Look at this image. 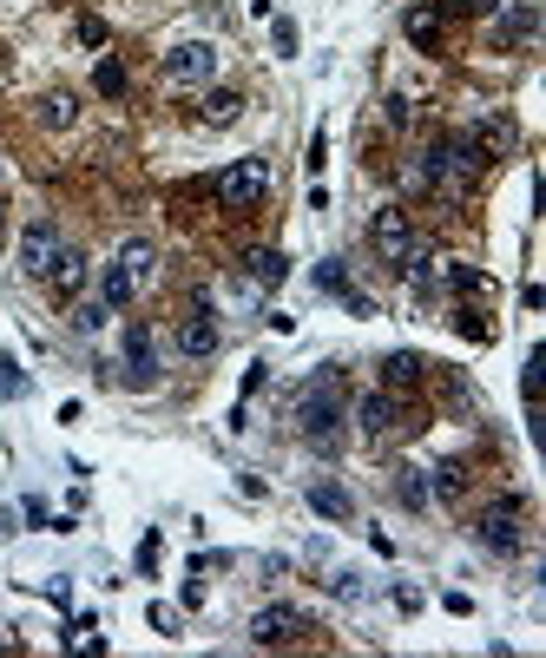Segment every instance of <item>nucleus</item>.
<instances>
[{
  "label": "nucleus",
  "mask_w": 546,
  "mask_h": 658,
  "mask_svg": "<svg viewBox=\"0 0 546 658\" xmlns=\"http://www.w3.org/2000/svg\"><path fill=\"white\" fill-rule=\"evenodd\" d=\"M481 172H487V152H474V139H428V152L415 158V178L454 204L481 185Z\"/></svg>",
  "instance_id": "obj_1"
},
{
  "label": "nucleus",
  "mask_w": 546,
  "mask_h": 658,
  "mask_svg": "<svg viewBox=\"0 0 546 658\" xmlns=\"http://www.w3.org/2000/svg\"><path fill=\"white\" fill-rule=\"evenodd\" d=\"M343 422H349V408H343L336 376H310V389L297 395V428H303V441H310L316 455H329V448L343 441Z\"/></svg>",
  "instance_id": "obj_2"
},
{
  "label": "nucleus",
  "mask_w": 546,
  "mask_h": 658,
  "mask_svg": "<svg viewBox=\"0 0 546 658\" xmlns=\"http://www.w3.org/2000/svg\"><path fill=\"white\" fill-rule=\"evenodd\" d=\"M474 540H481L487 553H500V560H514V553L527 547V507H520V494H500V501H487L481 520H474Z\"/></svg>",
  "instance_id": "obj_3"
},
{
  "label": "nucleus",
  "mask_w": 546,
  "mask_h": 658,
  "mask_svg": "<svg viewBox=\"0 0 546 658\" xmlns=\"http://www.w3.org/2000/svg\"><path fill=\"white\" fill-rule=\"evenodd\" d=\"M369 244H375V257L389 270H408L415 257H422V237H415V224H408V211L402 204H382L369 218Z\"/></svg>",
  "instance_id": "obj_4"
},
{
  "label": "nucleus",
  "mask_w": 546,
  "mask_h": 658,
  "mask_svg": "<svg viewBox=\"0 0 546 658\" xmlns=\"http://www.w3.org/2000/svg\"><path fill=\"white\" fill-rule=\"evenodd\" d=\"M211 191H218L224 211H257V204L270 198V158L250 152V158H237V165H224Z\"/></svg>",
  "instance_id": "obj_5"
},
{
  "label": "nucleus",
  "mask_w": 546,
  "mask_h": 658,
  "mask_svg": "<svg viewBox=\"0 0 546 658\" xmlns=\"http://www.w3.org/2000/svg\"><path fill=\"white\" fill-rule=\"evenodd\" d=\"M158 73L172 79V86H204V79H218V47H211V40H178V47L158 60Z\"/></svg>",
  "instance_id": "obj_6"
},
{
  "label": "nucleus",
  "mask_w": 546,
  "mask_h": 658,
  "mask_svg": "<svg viewBox=\"0 0 546 658\" xmlns=\"http://www.w3.org/2000/svg\"><path fill=\"white\" fill-rule=\"evenodd\" d=\"M60 251H66V237H60L53 218L20 224V277H47V270L60 264Z\"/></svg>",
  "instance_id": "obj_7"
},
{
  "label": "nucleus",
  "mask_w": 546,
  "mask_h": 658,
  "mask_svg": "<svg viewBox=\"0 0 546 658\" xmlns=\"http://www.w3.org/2000/svg\"><path fill=\"white\" fill-rule=\"evenodd\" d=\"M487 20H494V53H507V47H520V40L540 33V7L533 0H500Z\"/></svg>",
  "instance_id": "obj_8"
},
{
  "label": "nucleus",
  "mask_w": 546,
  "mask_h": 658,
  "mask_svg": "<svg viewBox=\"0 0 546 658\" xmlns=\"http://www.w3.org/2000/svg\"><path fill=\"white\" fill-rule=\"evenodd\" d=\"M303 632H310V619H303L297 606H264L257 619H250V645H264V652L270 645H297Z\"/></svg>",
  "instance_id": "obj_9"
},
{
  "label": "nucleus",
  "mask_w": 546,
  "mask_h": 658,
  "mask_svg": "<svg viewBox=\"0 0 546 658\" xmlns=\"http://www.w3.org/2000/svg\"><path fill=\"white\" fill-rule=\"evenodd\" d=\"M125 382H132V389H152V382H158L152 323H125Z\"/></svg>",
  "instance_id": "obj_10"
},
{
  "label": "nucleus",
  "mask_w": 546,
  "mask_h": 658,
  "mask_svg": "<svg viewBox=\"0 0 546 658\" xmlns=\"http://www.w3.org/2000/svg\"><path fill=\"white\" fill-rule=\"evenodd\" d=\"M356 428H362V435H369V441H389L395 428H402V402H395L389 389L362 395V402H356Z\"/></svg>",
  "instance_id": "obj_11"
},
{
  "label": "nucleus",
  "mask_w": 546,
  "mask_h": 658,
  "mask_svg": "<svg viewBox=\"0 0 546 658\" xmlns=\"http://www.w3.org/2000/svg\"><path fill=\"white\" fill-rule=\"evenodd\" d=\"M178 356H191V362H204V356H218V316L204 310H191L185 323H178Z\"/></svg>",
  "instance_id": "obj_12"
},
{
  "label": "nucleus",
  "mask_w": 546,
  "mask_h": 658,
  "mask_svg": "<svg viewBox=\"0 0 546 658\" xmlns=\"http://www.w3.org/2000/svg\"><path fill=\"white\" fill-rule=\"evenodd\" d=\"M310 514L323 520H356V494L343 481H310Z\"/></svg>",
  "instance_id": "obj_13"
},
{
  "label": "nucleus",
  "mask_w": 546,
  "mask_h": 658,
  "mask_svg": "<svg viewBox=\"0 0 546 658\" xmlns=\"http://www.w3.org/2000/svg\"><path fill=\"white\" fill-rule=\"evenodd\" d=\"M132 297H139V283H132V270H125L119 257H112V264L99 270V303H106V310H125Z\"/></svg>",
  "instance_id": "obj_14"
},
{
  "label": "nucleus",
  "mask_w": 546,
  "mask_h": 658,
  "mask_svg": "<svg viewBox=\"0 0 546 658\" xmlns=\"http://www.w3.org/2000/svg\"><path fill=\"white\" fill-rule=\"evenodd\" d=\"M198 119H204L211 132H218V126H237V119H244V93H224V86H218V93H204Z\"/></svg>",
  "instance_id": "obj_15"
},
{
  "label": "nucleus",
  "mask_w": 546,
  "mask_h": 658,
  "mask_svg": "<svg viewBox=\"0 0 546 658\" xmlns=\"http://www.w3.org/2000/svg\"><path fill=\"white\" fill-rule=\"evenodd\" d=\"M415 382H422V356H415V349L382 356V389H415Z\"/></svg>",
  "instance_id": "obj_16"
},
{
  "label": "nucleus",
  "mask_w": 546,
  "mask_h": 658,
  "mask_svg": "<svg viewBox=\"0 0 546 658\" xmlns=\"http://www.w3.org/2000/svg\"><path fill=\"white\" fill-rule=\"evenodd\" d=\"M244 270H250V283L277 290V283L290 277V257H283V251H250V257H244Z\"/></svg>",
  "instance_id": "obj_17"
},
{
  "label": "nucleus",
  "mask_w": 546,
  "mask_h": 658,
  "mask_svg": "<svg viewBox=\"0 0 546 658\" xmlns=\"http://www.w3.org/2000/svg\"><path fill=\"white\" fill-rule=\"evenodd\" d=\"M47 283L60 290V297H79V283H86V257H79L73 244H66V251H60V264L47 270Z\"/></svg>",
  "instance_id": "obj_18"
},
{
  "label": "nucleus",
  "mask_w": 546,
  "mask_h": 658,
  "mask_svg": "<svg viewBox=\"0 0 546 658\" xmlns=\"http://www.w3.org/2000/svg\"><path fill=\"white\" fill-rule=\"evenodd\" d=\"M119 264L132 270V283H145V277H152V264H158V251L145 244V237H125V244H119Z\"/></svg>",
  "instance_id": "obj_19"
},
{
  "label": "nucleus",
  "mask_w": 546,
  "mask_h": 658,
  "mask_svg": "<svg viewBox=\"0 0 546 658\" xmlns=\"http://www.w3.org/2000/svg\"><path fill=\"white\" fill-rule=\"evenodd\" d=\"M441 283H448L454 297H487V270H474V264H448Z\"/></svg>",
  "instance_id": "obj_20"
},
{
  "label": "nucleus",
  "mask_w": 546,
  "mask_h": 658,
  "mask_svg": "<svg viewBox=\"0 0 546 658\" xmlns=\"http://www.w3.org/2000/svg\"><path fill=\"white\" fill-rule=\"evenodd\" d=\"M79 119V106H73V93H47L40 99V126H53V132H66Z\"/></svg>",
  "instance_id": "obj_21"
},
{
  "label": "nucleus",
  "mask_w": 546,
  "mask_h": 658,
  "mask_svg": "<svg viewBox=\"0 0 546 658\" xmlns=\"http://www.w3.org/2000/svg\"><path fill=\"white\" fill-rule=\"evenodd\" d=\"M408 40H415V47H435L441 40V7H415V14H408Z\"/></svg>",
  "instance_id": "obj_22"
},
{
  "label": "nucleus",
  "mask_w": 546,
  "mask_h": 658,
  "mask_svg": "<svg viewBox=\"0 0 546 658\" xmlns=\"http://www.w3.org/2000/svg\"><path fill=\"white\" fill-rule=\"evenodd\" d=\"M395 494H402V507H428V481H422V468H395Z\"/></svg>",
  "instance_id": "obj_23"
},
{
  "label": "nucleus",
  "mask_w": 546,
  "mask_h": 658,
  "mask_svg": "<svg viewBox=\"0 0 546 658\" xmlns=\"http://www.w3.org/2000/svg\"><path fill=\"white\" fill-rule=\"evenodd\" d=\"M20 395H27V369L0 349V402H20Z\"/></svg>",
  "instance_id": "obj_24"
},
{
  "label": "nucleus",
  "mask_w": 546,
  "mask_h": 658,
  "mask_svg": "<svg viewBox=\"0 0 546 658\" xmlns=\"http://www.w3.org/2000/svg\"><path fill=\"white\" fill-rule=\"evenodd\" d=\"M316 290H329V297H349V270H343V257H323V264H316Z\"/></svg>",
  "instance_id": "obj_25"
},
{
  "label": "nucleus",
  "mask_w": 546,
  "mask_h": 658,
  "mask_svg": "<svg viewBox=\"0 0 546 658\" xmlns=\"http://www.w3.org/2000/svg\"><path fill=\"white\" fill-rule=\"evenodd\" d=\"M461 487H468V461H441V468H435V494H441V501H454Z\"/></svg>",
  "instance_id": "obj_26"
},
{
  "label": "nucleus",
  "mask_w": 546,
  "mask_h": 658,
  "mask_svg": "<svg viewBox=\"0 0 546 658\" xmlns=\"http://www.w3.org/2000/svg\"><path fill=\"white\" fill-rule=\"evenodd\" d=\"M93 86H99V93H106V99H119V93H125V66H119V60H99Z\"/></svg>",
  "instance_id": "obj_27"
},
{
  "label": "nucleus",
  "mask_w": 546,
  "mask_h": 658,
  "mask_svg": "<svg viewBox=\"0 0 546 658\" xmlns=\"http://www.w3.org/2000/svg\"><path fill=\"white\" fill-rule=\"evenodd\" d=\"M454 323H461V336H468V343H487V336H494V323H487L481 310H454Z\"/></svg>",
  "instance_id": "obj_28"
},
{
  "label": "nucleus",
  "mask_w": 546,
  "mask_h": 658,
  "mask_svg": "<svg viewBox=\"0 0 546 658\" xmlns=\"http://www.w3.org/2000/svg\"><path fill=\"white\" fill-rule=\"evenodd\" d=\"M270 40H277V53L290 60V53H297V20H290V14H277V20H270Z\"/></svg>",
  "instance_id": "obj_29"
},
{
  "label": "nucleus",
  "mask_w": 546,
  "mask_h": 658,
  "mask_svg": "<svg viewBox=\"0 0 546 658\" xmlns=\"http://www.w3.org/2000/svg\"><path fill=\"white\" fill-rule=\"evenodd\" d=\"M106 316H112L106 303H79V310H73V329H79V336H93V329L106 323Z\"/></svg>",
  "instance_id": "obj_30"
},
{
  "label": "nucleus",
  "mask_w": 546,
  "mask_h": 658,
  "mask_svg": "<svg viewBox=\"0 0 546 658\" xmlns=\"http://www.w3.org/2000/svg\"><path fill=\"white\" fill-rule=\"evenodd\" d=\"M79 47H106V20H99V14H79Z\"/></svg>",
  "instance_id": "obj_31"
},
{
  "label": "nucleus",
  "mask_w": 546,
  "mask_h": 658,
  "mask_svg": "<svg viewBox=\"0 0 546 658\" xmlns=\"http://www.w3.org/2000/svg\"><path fill=\"white\" fill-rule=\"evenodd\" d=\"M0 231H7V204H0Z\"/></svg>",
  "instance_id": "obj_32"
}]
</instances>
